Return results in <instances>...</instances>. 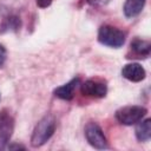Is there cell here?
Listing matches in <instances>:
<instances>
[{"label":"cell","mask_w":151,"mask_h":151,"mask_svg":"<svg viewBox=\"0 0 151 151\" xmlns=\"http://www.w3.org/2000/svg\"><path fill=\"white\" fill-rule=\"evenodd\" d=\"M55 131V118L52 114L44 116L38 124L35 125L32 137H31V145L33 147H39L44 145L54 133Z\"/></svg>","instance_id":"1"},{"label":"cell","mask_w":151,"mask_h":151,"mask_svg":"<svg viewBox=\"0 0 151 151\" xmlns=\"http://www.w3.org/2000/svg\"><path fill=\"white\" fill-rule=\"evenodd\" d=\"M125 32L111 25H103L98 31V41L105 46L118 48L125 42Z\"/></svg>","instance_id":"2"},{"label":"cell","mask_w":151,"mask_h":151,"mask_svg":"<svg viewBox=\"0 0 151 151\" xmlns=\"http://www.w3.org/2000/svg\"><path fill=\"white\" fill-rule=\"evenodd\" d=\"M146 113L147 110L144 106L130 105L118 109L116 111V119L123 125H133L142 120Z\"/></svg>","instance_id":"3"},{"label":"cell","mask_w":151,"mask_h":151,"mask_svg":"<svg viewBox=\"0 0 151 151\" xmlns=\"http://www.w3.org/2000/svg\"><path fill=\"white\" fill-rule=\"evenodd\" d=\"M85 137L86 140L88 142V144L98 150H104L109 147L106 137L103 132V130L100 129V126L97 123L90 122L86 124L85 126Z\"/></svg>","instance_id":"4"},{"label":"cell","mask_w":151,"mask_h":151,"mask_svg":"<svg viewBox=\"0 0 151 151\" xmlns=\"http://www.w3.org/2000/svg\"><path fill=\"white\" fill-rule=\"evenodd\" d=\"M14 130V119L11 113L4 109L0 111V150L7 147Z\"/></svg>","instance_id":"5"},{"label":"cell","mask_w":151,"mask_h":151,"mask_svg":"<svg viewBox=\"0 0 151 151\" xmlns=\"http://www.w3.org/2000/svg\"><path fill=\"white\" fill-rule=\"evenodd\" d=\"M80 91L84 96L103 98L107 93V86L99 79H88L80 85Z\"/></svg>","instance_id":"6"},{"label":"cell","mask_w":151,"mask_h":151,"mask_svg":"<svg viewBox=\"0 0 151 151\" xmlns=\"http://www.w3.org/2000/svg\"><path fill=\"white\" fill-rule=\"evenodd\" d=\"M122 76L125 79L130 80V81L138 83V81H142L145 78L146 72H145V70L143 68V66L140 64L131 63V64H126L122 68Z\"/></svg>","instance_id":"7"},{"label":"cell","mask_w":151,"mask_h":151,"mask_svg":"<svg viewBox=\"0 0 151 151\" xmlns=\"http://www.w3.org/2000/svg\"><path fill=\"white\" fill-rule=\"evenodd\" d=\"M78 84H79V78H73L68 83L57 87L54 90V96L63 100H71L73 98V93Z\"/></svg>","instance_id":"8"},{"label":"cell","mask_w":151,"mask_h":151,"mask_svg":"<svg viewBox=\"0 0 151 151\" xmlns=\"http://www.w3.org/2000/svg\"><path fill=\"white\" fill-rule=\"evenodd\" d=\"M146 0H125L123 11L126 18L137 17L144 8Z\"/></svg>","instance_id":"9"},{"label":"cell","mask_w":151,"mask_h":151,"mask_svg":"<svg viewBox=\"0 0 151 151\" xmlns=\"http://www.w3.org/2000/svg\"><path fill=\"white\" fill-rule=\"evenodd\" d=\"M136 137L139 142H147L151 137V119H142L137 123L136 126Z\"/></svg>","instance_id":"10"},{"label":"cell","mask_w":151,"mask_h":151,"mask_svg":"<svg viewBox=\"0 0 151 151\" xmlns=\"http://www.w3.org/2000/svg\"><path fill=\"white\" fill-rule=\"evenodd\" d=\"M150 42L146 41V40H140V39H134L132 42H131V50L137 54L139 55V58H143V57H147L150 54Z\"/></svg>","instance_id":"11"},{"label":"cell","mask_w":151,"mask_h":151,"mask_svg":"<svg viewBox=\"0 0 151 151\" xmlns=\"http://www.w3.org/2000/svg\"><path fill=\"white\" fill-rule=\"evenodd\" d=\"M20 27V19L18 17H8L5 19V21L1 25V32L6 31H17Z\"/></svg>","instance_id":"12"},{"label":"cell","mask_w":151,"mask_h":151,"mask_svg":"<svg viewBox=\"0 0 151 151\" xmlns=\"http://www.w3.org/2000/svg\"><path fill=\"white\" fill-rule=\"evenodd\" d=\"M6 57H7L6 48L4 47V45L0 44V66L4 65V63H5V60H6Z\"/></svg>","instance_id":"13"},{"label":"cell","mask_w":151,"mask_h":151,"mask_svg":"<svg viewBox=\"0 0 151 151\" xmlns=\"http://www.w3.org/2000/svg\"><path fill=\"white\" fill-rule=\"evenodd\" d=\"M35 2H37V5H38L39 7L46 8V7H48V6L51 5L52 0H35Z\"/></svg>","instance_id":"14"},{"label":"cell","mask_w":151,"mask_h":151,"mask_svg":"<svg viewBox=\"0 0 151 151\" xmlns=\"http://www.w3.org/2000/svg\"><path fill=\"white\" fill-rule=\"evenodd\" d=\"M97 0H88V2H96Z\"/></svg>","instance_id":"15"}]
</instances>
